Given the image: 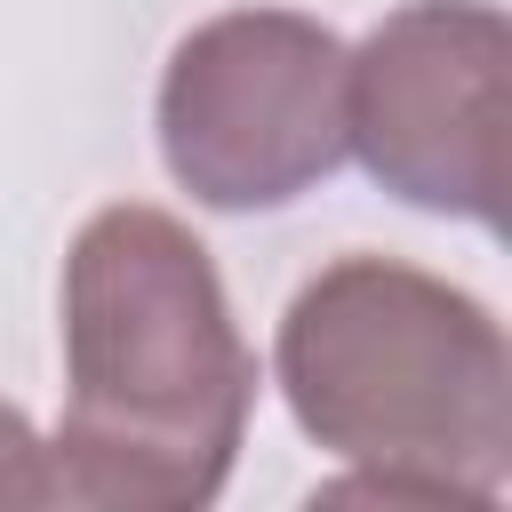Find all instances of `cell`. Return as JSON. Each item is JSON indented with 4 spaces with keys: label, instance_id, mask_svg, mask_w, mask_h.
<instances>
[{
    "label": "cell",
    "instance_id": "cell-4",
    "mask_svg": "<svg viewBox=\"0 0 512 512\" xmlns=\"http://www.w3.org/2000/svg\"><path fill=\"white\" fill-rule=\"evenodd\" d=\"M512 24L496 0H408L344 48V152L432 216L504 232Z\"/></svg>",
    "mask_w": 512,
    "mask_h": 512
},
{
    "label": "cell",
    "instance_id": "cell-1",
    "mask_svg": "<svg viewBox=\"0 0 512 512\" xmlns=\"http://www.w3.org/2000/svg\"><path fill=\"white\" fill-rule=\"evenodd\" d=\"M256 408V352L216 256L168 208L112 200L64 256V416L48 496L88 512H200Z\"/></svg>",
    "mask_w": 512,
    "mask_h": 512
},
{
    "label": "cell",
    "instance_id": "cell-2",
    "mask_svg": "<svg viewBox=\"0 0 512 512\" xmlns=\"http://www.w3.org/2000/svg\"><path fill=\"white\" fill-rule=\"evenodd\" d=\"M272 376L304 440L352 464L320 504H504L512 344L472 288L400 256H336L288 296Z\"/></svg>",
    "mask_w": 512,
    "mask_h": 512
},
{
    "label": "cell",
    "instance_id": "cell-5",
    "mask_svg": "<svg viewBox=\"0 0 512 512\" xmlns=\"http://www.w3.org/2000/svg\"><path fill=\"white\" fill-rule=\"evenodd\" d=\"M24 504H56L48 496V440L32 432V416L16 400H0V512Z\"/></svg>",
    "mask_w": 512,
    "mask_h": 512
},
{
    "label": "cell",
    "instance_id": "cell-3",
    "mask_svg": "<svg viewBox=\"0 0 512 512\" xmlns=\"http://www.w3.org/2000/svg\"><path fill=\"white\" fill-rule=\"evenodd\" d=\"M160 160L200 208H288L344 160V40L296 8L192 24L160 72Z\"/></svg>",
    "mask_w": 512,
    "mask_h": 512
}]
</instances>
